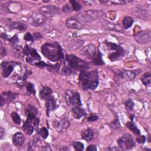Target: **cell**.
<instances>
[{
    "label": "cell",
    "mask_w": 151,
    "mask_h": 151,
    "mask_svg": "<svg viewBox=\"0 0 151 151\" xmlns=\"http://www.w3.org/2000/svg\"><path fill=\"white\" fill-rule=\"evenodd\" d=\"M141 81L145 86H148L151 83V74L148 72L145 73L141 78Z\"/></svg>",
    "instance_id": "obj_26"
},
{
    "label": "cell",
    "mask_w": 151,
    "mask_h": 151,
    "mask_svg": "<svg viewBox=\"0 0 151 151\" xmlns=\"http://www.w3.org/2000/svg\"><path fill=\"white\" fill-rule=\"evenodd\" d=\"M26 88H27V91L29 92L30 93H31L33 94H35V87L33 84H32L31 83H27Z\"/></svg>",
    "instance_id": "obj_35"
},
{
    "label": "cell",
    "mask_w": 151,
    "mask_h": 151,
    "mask_svg": "<svg viewBox=\"0 0 151 151\" xmlns=\"http://www.w3.org/2000/svg\"><path fill=\"white\" fill-rule=\"evenodd\" d=\"M125 108L126 110H127L128 111H131L134 109V106H135V104L134 103V102L132 101L131 99H128L126 102H125Z\"/></svg>",
    "instance_id": "obj_30"
},
{
    "label": "cell",
    "mask_w": 151,
    "mask_h": 151,
    "mask_svg": "<svg viewBox=\"0 0 151 151\" xmlns=\"http://www.w3.org/2000/svg\"><path fill=\"white\" fill-rule=\"evenodd\" d=\"M146 138L145 136L142 135V136H138L136 138V141L138 143H144L145 142H146Z\"/></svg>",
    "instance_id": "obj_40"
},
{
    "label": "cell",
    "mask_w": 151,
    "mask_h": 151,
    "mask_svg": "<svg viewBox=\"0 0 151 151\" xmlns=\"http://www.w3.org/2000/svg\"><path fill=\"white\" fill-rule=\"evenodd\" d=\"M119 146L123 150H130L135 146L134 138L129 134H125L117 141Z\"/></svg>",
    "instance_id": "obj_6"
},
{
    "label": "cell",
    "mask_w": 151,
    "mask_h": 151,
    "mask_svg": "<svg viewBox=\"0 0 151 151\" xmlns=\"http://www.w3.org/2000/svg\"><path fill=\"white\" fill-rule=\"evenodd\" d=\"M9 28L11 30H17L19 31H25L27 28V26L24 23L20 21L10 22L7 24Z\"/></svg>",
    "instance_id": "obj_15"
},
{
    "label": "cell",
    "mask_w": 151,
    "mask_h": 151,
    "mask_svg": "<svg viewBox=\"0 0 151 151\" xmlns=\"http://www.w3.org/2000/svg\"><path fill=\"white\" fill-rule=\"evenodd\" d=\"M53 91L52 90L48 87H43L40 91V98L45 101H46L51 96Z\"/></svg>",
    "instance_id": "obj_19"
},
{
    "label": "cell",
    "mask_w": 151,
    "mask_h": 151,
    "mask_svg": "<svg viewBox=\"0 0 151 151\" xmlns=\"http://www.w3.org/2000/svg\"><path fill=\"white\" fill-rule=\"evenodd\" d=\"M87 151H96L97 150V148L95 145H89L87 149H86Z\"/></svg>",
    "instance_id": "obj_44"
},
{
    "label": "cell",
    "mask_w": 151,
    "mask_h": 151,
    "mask_svg": "<svg viewBox=\"0 0 151 151\" xmlns=\"http://www.w3.org/2000/svg\"><path fill=\"white\" fill-rule=\"evenodd\" d=\"M136 41L141 44L149 43L151 41V31L150 30H145L138 33L135 35Z\"/></svg>",
    "instance_id": "obj_9"
},
{
    "label": "cell",
    "mask_w": 151,
    "mask_h": 151,
    "mask_svg": "<svg viewBox=\"0 0 151 151\" xmlns=\"http://www.w3.org/2000/svg\"><path fill=\"white\" fill-rule=\"evenodd\" d=\"M24 39L27 41V42H30V41H34L33 36L30 33H27L24 36Z\"/></svg>",
    "instance_id": "obj_38"
},
{
    "label": "cell",
    "mask_w": 151,
    "mask_h": 151,
    "mask_svg": "<svg viewBox=\"0 0 151 151\" xmlns=\"http://www.w3.org/2000/svg\"><path fill=\"white\" fill-rule=\"evenodd\" d=\"M1 96H3V98H4L6 104H8L10 103L14 100H15L17 94L16 93H12L11 91H4L2 93Z\"/></svg>",
    "instance_id": "obj_20"
},
{
    "label": "cell",
    "mask_w": 151,
    "mask_h": 151,
    "mask_svg": "<svg viewBox=\"0 0 151 151\" xmlns=\"http://www.w3.org/2000/svg\"><path fill=\"white\" fill-rule=\"evenodd\" d=\"M134 19L131 17L129 16H126L123 20L122 24L123 26L125 29H128L130 27H131L134 24Z\"/></svg>",
    "instance_id": "obj_25"
},
{
    "label": "cell",
    "mask_w": 151,
    "mask_h": 151,
    "mask_svg": "<svg viewBox=\"0 0 151 151\" xmlns=\"http://www.w3.org/2000/svg\"><path fill=\"white\" fill-rule=\"evenodd\" d=\"M26 62L27 63H32V62H33V59L32 58H30V57H27L26 59Z\"/></svg>",
    "instance_id": "obj_51"
},
{
    "label": "cell",
    "mask_w": 151,
    "mask_h": 151,
    "mask_svg": "<svg viewBox=\"0 0 151 151\" xmlns=\"http://www.w3.org/2000/svg\"><path fill=\"white\" fill-rule=\"evenodd\" d=\"M31 56V58L35 60H37V61H39L41 60V57L40 55H39V54L37 53V50L35 49H34V48H31L30 50V54Z\"/></svg>",
    "instance_id": "obj_28"
},
{
    "label": "cell",
    "mask_w": 151,
    "mask_h": 151,
    "mask_svg": "<svg viewBox=\"0 0 151 151\" xmlns=\"http://www.w3.org/2000/svg\"><path fill=\"white\" fill-rule=\"evenodd\" d=\"M92 62L94 64L97 66H102L105 64L102 59V55L100 51H99L98 54H96V55L94 56V57L92 59Z\"/></svg>",
    "instance_id": "obj_24"
},
{
    "label": "cell",
    "mask_w": 151,
    "mask_h": 151,
    "mask_svg": "<svg viewBox=\"0 0 151 151\" xmlns=\"http://www.w3.org/2000/svg\"><path fill=\"white\" fill-rule=\"evenodd\" d=\"M79 82L83 90H95L99 83L98 71L96 70H93L89 72L82 71L80 74Z\"/></svg>",
    "instance_id": "obj_2"
},
{
    "label": "cell",
    "mask_w": 151,
    "mask_h": 151,
    "mask_svg": "<svg viewBox=\"0 0 151 151\" xmlns=\"http://www.w3.org/2000/svg\"><path fill=\"white\" fill-rule=\"evenodd\" d=\"M70 3L71 4L73 10L75 11H79L82 9V6L78 1L71 0V1H70Z\"/></svg>",
    "instance_id": "obj_29"
},
{
    "label": "cell",
    "mask_w": 151,
    "mask_h": 151,
    "mask_svg": "<svg viewBox=\"0 0 151 151\" xmlns=\"http://www.w3.org/2000/svg\"><path fill=\"white\" fill-rule=\"evenodd\" d=\"M83 53L88 58L93 59L96 55V48L93 45H89L83 49Z\"/></svg>",
    "instance_id": "obj_17"
},
{
    "label": "cell",
    "mask_w": 151,
    "mask_h": 151,
    "mask_svg": "<svg viewBox=\"0 0 151 151\" xmlns=\"http://www.w3.org/2000/svg\"><path fill=\"white\" fill-rule=\"evenodd\" d=\"M34 64H35L36 66L39 67H40V68H42V69L45 68V67H47V65H48V64H46L44 62H43V61L38 62L34 63Z\"/></svg>",
    "instance_id": "obj_39"
},
{
    "label": "cell",
    "mask_w": 151,
    "mask_h": 151,
    "mask_svg": "<svg viewBox=\"0 0 151 151\" xmlns=\"http://www.w3.org/2000/svg\"><path fill=\"white\" fill-rule=\"evenodd\" d=\"M30 48H29L28 46L26 45L24 47V48L23 49V54L26 55H29V54H30Z\"/></svg>",
    "instance_id": "obj_42"
},
{
    "label": "cell",
    "mask_w": 151,
    "mask_h": 151,
    "mask_svg": "<svg viewBox=\"0 0 151 151\" xmlns=\"http://www.w3.org/2000/svg\"><path fill=\"white\" fill-rule=\"evenodd\" d=\"M8 41L10 42V43L12 44V45H15V44H17V43H18L19 42V39L17 35H14L12 38L11 39H8Z\"/></svg>",
    "instance_id": "obj_36"
},
{
    "label": "cell",
    "mask_w": 151,
    "mask_h": 151,
    "mask_svg": "<svg viewBox=\"0 0 151 151\" xmlns=\"http://www.w3.org/2000/svg\"><path fill=\"white\" fill-rule=\"evenodd\" d=\"M61 74L64 76H70L71 74V70L67 66H64L62 69Z\"/></svg>",
    "instance_id": "obj_34"
},
{
    "label": "cell",
    "mask_w": 151,
    "mask_h": 151,
    "mask_svg": "<svg viewBox=\"0 0 151 151\" xmlns=\"http://www.w3.org/2000/svg\"><path fill=\"white\" fill-rule=\"evenodd\" d=\"M37 113V108L31 105H28L26 109V114L27 117H36Z\"/></svg>",
    "instance_id": "obj_22"
},
{
    "label": "cell",
    "mask_w": 151,
    "mask_h": 151,
    "mask_svg": "<svg viewBox=\"0 0 151 151\" xmlns=\"http://www.w3.org/2000/svg\"><path fill=\"white\" fill-rule=\"evenodd\" d=\"M69 4H65L63 7V11L64 13H69L70 12H71L73 8L72 7H71Z\"/></svg>",
    "instance_id": "obj_37"
},
{
    "label": "cell",
    "mask_w": 151,
    "mask_h": 151,
    "mask_svg": "<svg viewBox=\"0 0 151 151\" xmlns=\"http://www.w3.org/2000/svg\"><path fill=\"white\" fill-rule=\"evenodd\" d=\"M66 27L70 29L80 30L83 27L82 23L78 21L77 19H75L74 18H68L66 22Z\"/></svg>",
    "instance_id": "obj_12"
},
{
    "label": "cell",
    "mask_w": 151,
    "mask_h": 151,
    "mask_svg": "<svg viewBox=\"0 0 151 151\" xmlns=\"http://www.w3.org/2000/svg\"><path fill=\"white\" fill-rule=\"evenodd\" d=\"M41 50L43 55L51 62L62 61L64 58L63 48L56 42L45 43L42 46Z\"/></svg>",
    "instance_id": "obj_1"
},
{
    "label": "cell",
    "mask_w": 151,
    "mask_h": 151,
    "mask_svg": "<svg viewBox=\"0 0 151 151\" xmlns=\"http://www.w3.org/2000/svg\"><path fill=\"white\" fill-rule=\"evenodd\" d=\"M40 134L42 138L44 139H46L48 136V130L45 127H43L40 130Z\"/></svg>",
    "instance_id": "obj_32"
},
{
    "label": "cell",
    "mask_w": 151,
    "mask_h": 151,
    "mask_svg": "<svg viewBox=\"0 0 151 151\" xmlns=\"http://www.w3.org/2000/svg\"><path fill=\"white\" fill-rule=\"evenodd\" d=\"M1 69L3 76L6 78L11 74L14 70V67L12 65L10 64L9 62L4 61L1 63Z\"/></svg>",
    "instance_id": "obj_13"
},
{
    "label": "cell",
    "mask_w": 151,
    "mask_h": 151,
    "mask_svg": "<svg viewBox=\"0 0 151 151\" xmlns=\"http://www.w3.org/2000/svg\"><path fill=\"white\" fill-rule=\"evenodd\" d=\"M36 117H27V121L23 125V129L27 135H31L34 132L33 121Z\"/></svg>",
    "instance_id": "obj_11"
},
{
    "label": "cell",
    "mask_w": 151,
    "mask_h": 151,
    "mask_svg": "<svg viewBox=\"0 0 151 151\" xmlns=\"http://www.w3.org/2000/svg\"><path fill=\"white\" fill-rule=\"evenodd\" d=\"M82 139L85 141H91L94 137V133L93 130L91 129H86L83 130L82 132Z\"/></svg>",
    "instance_id": "obj_21"
},
{
    "label": "cell",
    "mask_w": 151,
    "mask_h": 151,
    "mask_svg": "<svg viewBox=\"0 0 151 151\" xmlns=\"http://www.w3.org/2000/svg\"><path fill=\"white\" fill-rule=\"evenodd\" d=\"M39 122H40L39 119L36 117V118L34 119V121H33V125H34V126H39Z\"/></svg>",
    "instance_id": "obj_48"
},
{
    "label": "cell",
    "mask_w": 151,
    "mask_h": 151,
    "mask_svg": "<svg viewBox=\"0 0 151 151\" xmlns=\"http://www.w3.org/2000/svg\"><path fill=\"white\" fill-rule=\"evenodd\" d=\"M47 67H48V69L50 71H55L57 73H58L60 70V65L58 63H57L54 65H47Z\"/></svg>",
    "instance_id": "obj_33"
},
{
    "label": "cell",
    "mask_w": 151,
    "mask_h": 151,
    "mask_svg": "<svg viewBox=\"0 0 151 151\" xmlns=\"http://www.w3.org/2000/svg\"><path fill=\"white\" fill-rule=\"evenodd\" d=\"M46 114L48 116L51 111L54 110L57 108V103L55 99L51 96L46 101Z\"/></svg>",
    "instance_id": "obj_16"
},
{
    "label": "cell",
    "mask_w": 151,
    "mask_h": 151,
    "mask_svg": "<svg viewBox=\"0 0 151 151\" xmlns=\"http://www.w3.org/2000/svg\"><path fill=\"white\" fill-rule=\"evenodd\" d=\"M127 74L128 76L130 78V79H134L135 78L136 74L134 73V71H126Z\"/></svg>",
    "instance_id": "obj_43"
},
{
    "label": "cell",
    "mask_w": 151,
    "mask_h": 151,
    "mask_svg": "<svg viewBox=\"0 0 151 151\" xmlns=\"http://www.w3.org/2000/svg\"><path fill=\"white\" fill-rule=\"evenodd\" d=\"M5 135H6L5 129L1 126V127H0V137H1V139H3Z\"/></svg>",
    "instance_id": "obj_46"
},
{
    "label": "cell",
    "mask_w": 151,
    "mask_h": 151,
    "mask_svg": "<svg viewBox=\"0 0 151 151\" xmlns=\"http://www.w3.org/2000/svg\"><path fill=\"white\" fill-rule=\"evenodd\" d=\"M1 54L3 56L6 55L7 54V51H6V49L3 47L2 44H1Z\"/></svg>",
    "instance_id": "obj_49"
},
{
    "label": "cell",
    "mask_w": 151,
    "mask_h": 151,
    "mask_svg": "<svg viewBox=\"0 0 151 151\" xmlns=\"http://www.w3.org/2000/svg\"><path fill=\"white\" fill-rule=\"evenodd\" d=\"M33 36L34 40L39 39H40V38L42 37V35H41L39 33H35L33 34Z\"/></svg>",
    "instance_id": "obj_47"
},
{
    "label": "cell",
    "mask_w": 151,
    "mask_h": 151,
    "mask_svg": "<svg viewBox=\"0 0 151 151\" xmlns=\"http://www.w3.org/2000/svg\"><path fill=\"white\" fill-rule=\"evenodd\" d=\"M6 104V101L4 98H3V96H1V106H3V105H4Z\"/></svg>",
    "instance_id": "obj_50"
},
{
    "label": "cell",
    "mask_w": 151,
    "mask_h": 151,
    "mask_svg": "<svg viewBox=\"0 0 151 151\" xmlns=\"http://www.w3.org/2000/svg\"><path fill=\"white\" fill-rule=\"evenodd\" d=\"M12 119L15 124L16 125H20L21 122V119L20 116L18 115V113L15 112H12L11 114Z\"/></svg>",
    "instance_id": "obj_27"
},
{
    "label": "cell",
    "mask_w": 151,
    "mask_h": 151,
    "mask_svg": "<svg viewBox=\"0 0 151 151\" xmlns=\"http://www.w3.org/2000/svg\"><path fill=\"white\" fill-rule=\"evenodd\" d=\"M73 116L75 119H80L82 118L86 113L85 110L80 107V106H75L72 108L71 110Z\"/></svg>",
    "instance_id": "obj_18"
},
{
    "label": "cell",
    "mask_w": 151,
    "mask_h": 151,
    "mask_svg": "<svg viewBox=\"0 0 151 151\" xmlns=\"http://www.w3.org/2000/svg\"><path fill=\"white\" fill-rule=\"evenodd\" d=\"M126 126L130 131L133 132L135 135H139L141 134L140 130L138 128L137 126L135 125V123L134 122V121L127 122Z\"/></svg>",
    "instance_id": "obj_23"
},
{
    "label": "cell",
    "mask_w": 151,
    "mask_h": 151,
    "mask_svg": "<svg viewBox=\"0 0 151 151\" xmlns=\"http://www.w3.org/2000/svg\"><path fill=\"white\" fill-rule=\"evenodd\" d=\"M73 146L76 150L82 151L84 149V145H83V143H82L80 142H73Z\"/></svg>",
    "instance_id": "obj_31"
},
{
    "label": "cell",
    "mask_w": 151,
    "mask_h": 151,
    "mask_svg": "<svg viewBox=\"0 0 151 151\" xmlns=\"http://www.w3.org/2000/svg\"><path fill=\"white\" fill-rule=\"evenodd\" d=\"M112 126L111 127L112 128H114V127H116V128H118V126H120V124H119V120L118 119H116L114 121H113L112 123H111Z\"/></svg>",
    "instance_id": "obj_41"
},
{
    "label": "cell",
    "mask_w": 151,
    "mask_h": 151,
    "mask_svg": "<svg viewBox=\"0 0 151 151\" xmlns=\"http://www.w3.org/2000/svg\"><path fill=\"white\" fill-rule=\"evenodd\" d=\"M59 8L54 6H46L40 8V11L46 17H53L59 13Z\"/></svg>",
    "instance_id": "obj_10"
},
{
    "label": "cell",
    "mask_w": 151,
    "mask_h": 151,
    "mask_svg": "<svg viewBox=\"0 0 151 151\" xmlns=\"http://www.w3.org/2000/svg\"><path fill=\"white\" fill-rule=\"evenodd\" d=\"M66 59L69 66L72 69L85 71L88 67L87 63L85 61L74 55H67L66 56Z\"/></svg>",
    "instance_id": "obj_4"
},
{
    "label": "cell",
    "mask_w": 151,
    "mask_h": 151,
    "mask_svg": "<svg viewBox=\"0 0 151 151\" xmlns=\"http://www.w3.org/2000/svg\"><path fill=\"white\" fill-rule=\"evenodd\" d=\"M47 21V17L40 12H34L29 17L28 22L34 27H41L44 26Z\"/></svg>",
    "instance_id": "obj_7"
},
{
    "label": "cell",
    "mask_w": 151,
    "mask_h": 151,
    "mask_svg": "<svg viewBox=\"0 0 151 151\" xmlns=\"http://www.w3.org/2000/svg\"><path fill=\"white\" fill-rule=\"evenodd\" d=\"M98 119H99V117L98 116H96V115H93V116H91L88 118V120L90 122L96 121L98 120Z\"/></svg>",
    "instance_id": "obj_45"
},
{
    "label": "cell",
    "mask_w": 151,
    "mask_h": 151,
    "mask_svg": "<svg viewBox=\"0 0 151 151\" xmlns=\"http://www.w3.org/2000/svg\"><path fill=\"white\" fill-rule=\"evenodd\" d=\"M100 17V12L96 10H89L82 11L76 15L79 20L83 22H91Z\"/></svg>",
    "instance_id": "obj_5"
},
{
    "label": "cell",
    "mask_w": 151,
    "mask_h": 151,
    "mask_svg": "<svg viewBox=\"0 0 151 151\" xmlns=\"http://www.w3.org/2000/svg\"><path fill=\"white\" fill-rule=\"evenodd\" d=\"M25 141V137L21 132H17L12 137V143L17 147L22 146Z\"/></svg>",
    "instance_id": "obj_14"
},
{
    "label": "cell",
    "mask_w": 151,
    "mask_h": 151,
    "mask_svg": "<svg viewBox=\"0 0 151 151\" xmlns=\"http://www.w3.org/2000/svg\"><path fill=\"white\" fill-rule=\"evenodd\" d=\"M66 100L69 105L73 107L82 106L80 94L78 92L67 90L66 93Z\"/></svg>",
    "instance_id": "obj_8"
},
{
    "label": "cell",
    "mask_w": 151,
    "mask_h": 151,
    "mask_svg": "<svg viewBox=\"0 0 151 151\" xmlns=\"http://www.w3.org/2000/svg\"><path fill=\"white\" fill-rule=\"evenodd\" d=\"M105 44L109 48L115 51L114 53H112L108 55V59L111 62H116L123 58L125 54V51L123 47L116 44L107 42H105Z\"/></svg>",
    "instance_id": "obj_3"
}]
</instances>
